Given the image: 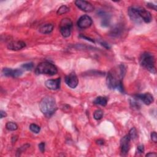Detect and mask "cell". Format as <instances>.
<instances>
[{"mask_svg":"<svg viewBox=\"0 0 157 157\" xmlns=\"http://www.w3.org/2000/svg\"><path fill=\"white\" fill-rule=\"evenodd\" d=\"M41 111L47 117H50L57 109L55 98L53 97L47 96L42 99L39 103Z\"/></svg>","mask_w":157,"mask_h":157,"instance_id":"6da1fadb","label":"cell"},{"mask_svg":"<svg viewBox=\"0 0 157 157\" xmlns=\"http://www.w3.org/2000/svg\"><path fill=\"white\" fill-rule=\"evenodd\" d=\"M123 78L118 77L116 74V72L114 71H110L107 77V85L110 89H117L119 91L123 93L124 91L123 83Z\"/></svg>","mask_w":157,"mask_h":157,"instance_id":"7a4b0ae2","label":"cell"},{"mask_svg":"<svg viewBox=\"0 0 157 157\" xmlns=\"http://www.w3.org/2000/svg\"><path fill=\"white\" fill-rule=\"evenodd\" d=\"M58 72L57 67L48 61L42 62L39 63L36 69V73L38 74H47L54 76Z\"/></svg>","mask_w":157,"mask_h":157,"instance_id":"3957f363","label":"cell"},{"mask_svg":"<svg viewBox=\"0 0 157 157\" xmlns=\"http://www.w3.org/2000/svg\"><path fill=\"white\" fill-rule=\"evenodd\" d=\"M140 64L146 69L152 73L156 72L155 66V58L153 55L149 52H144L140 58Z\"/></svg>","mask_w":157,"mask_h":157,"instance_id":"277c9868","label":"cell"},{"mask_svg":"<svg viewBox=\"0 0 157 157\" xmlns=\"http://www.w3.org/2000/svg\"><path fill=\"white\" fill-rule=\"evenodd\" d=\"M72 28V22L69 18H63L60 24V30L61 35L64 38H68L71 35Z\"/></svg>","mask_w":157,"mask_h":157,"instance_id":"5b68a950","label":"cell"},{"mask_svg":"<svg viewBox=\"0 0 157 157\" xmlns=\"http://www.w3.org/2000/svg\"><path fill=\"white\" fill-rule=\"evenodd\" d=\"M131 138L128 134L125 135L120 140V149L122 155H126L130 150Z\"/></svg>","mask_w":157,"mask_h":157,"instance_id":"8992f818","label":"cell"},{"mask_svg":"<svg viewBox=\"0 0 157 157\" xmlns=\"http://www.w3.org/2000/svg\"><path fill=\"white\" fill-rule=\"evenodd\" d=\"M75 4L80 10L86 13H91L95 9L92 4L90 2L83 1V0H77L75 1Z\"/></svg>","mask_w":157,"mask_h":157,"instance_id":"52a82bcc","label":"cell"},{"mask_svg":"<svg viewBox=\"0 0 157 157\" xmlns=\"http://www.w3.org/2000/svg\"><path fill=\"white\" fill-rule=\"evenodd\" d=\"M128 15L133 22L137 24H140L142 22V20L139 15L136 6H131L129 8Z\"/></svg>","mask_w":157,"mask_h":157,"instance_id":"ba28073f","label":"cell"},{"mask_svg":"<svg viewBox=\"0 0 157 157\" xmlns=\"http://www.w3.org/2000/svg\"><path fill=\"white\" fill-rule=\"evenodd\" d=\"M65 83L71 88H75L77 87L79 83V80L75 72H71L69 75L66 76Z\"/></svg>","mask_w":157,"mask_h":157,"instance_id":"9c48e42d","label":"cell"},{"mask_svg":"<svg viewBox=\"0 0 157 157\" xmlns=\"http://www.w3.org/2000/svg\"><path fill=\"white\" fill-rule=\"evenodd\" d=\"M138 11L139 13V16L142 18V21H144L145 23H150L152 21V16L150 12H149L147 10H146L144 7L136 6Z\"/></svg>","mask_w":157,"mask_h":157,"instance_id":"30bf717a","label":"cell"},{"mask_svg":"<svg viewBox=\"0 0 157 157\" xmlns=\"http://www.w3.org/2000/svg\"><path fill=\"white\" fill-rule=\"evenodd\" d=\"M92 19L88 15H85L80 17L77 22L78 27L81 29L89 28L92 25Z\"/></svg>","mask_w":157,"mask_h":157,"instance_id":"8fae6325","label":"cell"},{"mask_svg":"<svg viewBox=\"0 0 157 157\" xmlns=\"http://www.w3.org/2000/svg\"><path fill=\"white\" fill-rule=\"evenodd\" d=\"M2 72L5 76L12 77H18L22 76L23 74L22 70L20 69H13L11 68H4L3 69Z\"/></svg>","mask_w":157,"mask_h":157,"instance_id":"7c38bea8","label":"cell"},{"mask_svg":"<svg viewBox=\"0 0 157 157\" xmlns=\"http://www.w3.org/2000/svg\"><path fill=\"white\" fill-rule=\"evenodd\" d=\"M60 83H61V79L58 78L56 79L47 80L45 83V85L46 87L50 90H56L60 88Z\"/></svg>","mask_w":157,"mask_h":157,"instance_id":"4fadbf2b","label":"cell"},{"mask_svg":"<svg viewBox=\"0 0 157 157\" xmlns=\"http://www.w3.org/2000/svg\"><path fill=\"white\" fill-rule=\"evenodd\" d=\"M136 98L141 100L146 105H150L153 101V97L149 93H146L145 94H139L136 95Z\"/></svg>","mask_w":157,"mask_h":157,"instance_id":"5bb4252c","label":"cell"},{"mask_svg":"<svg viewBox=\"0 0 157 157\" xmlns=\"http://www.w3.org/2000/svg\"><path fill=\"white\" fill-rule=\"evenodd\" d=\"M26 47V44L24 41H13L7 45V49L11 50H19Z\"/></svg>","mask_w":157,"mask_h":157,"instance_id":"9a60e30c","label":"cell"},{"mask_svg":"<svg viewBox=\"0 0 157 157\" xmlns=\"http://www.w3.org/2000/svg\"><path fill=\"white\" fill-rule=\"evenodd\" d=\"M98 15L101 17V24L103 27H108L110 23V17L109 15L104 11L100 10L98 13Z\"/></svg>","mask_w":157,"mask_h":157,"instance_id":"2e32d148","label":"cell"},{"mask_svg":"<svg viewBox=\"0 0 157 157\" xmlns=\"http://www.w3.org/2000/svg\"><path fill=\"white\" fill-rule=\"evenodd\" d=\"M54 27V26L52 24H45V25H42L39 28V32L42 34H49L53 31Z\"/></svg>","mask_w":157,"mask_h":157,"instance_id":"e0dca14e","label":"cell"},{"mask_svg":"<svg viewBox=\"0 0 157 157\" xmlns=\"http://www.w3.org/2000/svg\"><path fill=\"white\" fill-rule=\"evenodd\" d=\"M94 104H97V105H100L102 106H106L108 103V100L105 97H97L93 101Z\"/></svg>","mask_w":157,"mask_h":157,"instance_id":"ac0fdd59","label":"cell"},{"mask_svg":"<svg viewBox=\"0 0 157 157\" xmlns=\"http://www.w3.org/2000/svg\"><path fill=\"white\" fill-rule=\"evenodd\" d=\"M6 128L9 131H15L18 129V125L14 122H9L6 123Z\"/></svg>","mask_w":157,"mask_h":157,"instance_id":"d6986e66","label":"cell"},{"mask_svg":"<svg viewBox=\"0 0 157 157\" xmlns=\"http://www.w3.org/2000/svg\"><path fill=\"white\" fill-rule=\"evenodd\" d=\"M69 11V8L66 6H61L57 10V14L58 15H63L65 14Z\"/></svg>","mask_w":157,"mask_h":157,"instance_id":"ffe728a7","label":"cell"},{"mask_svg":"<svg viewBox=\"0 0 157 157\" xmlns=\"http://www.w3.org/2000/svg\"><path fill=\"white\" fill-rule=\"evenodd\" d=\"M128 135L130 136L131 140H135L138 138V133H137L136 129L134 127L132 128L130 130Z\"/></svg>","mask_w":157,"mask_h":157,"instance_id":"44dd1931","label":"cell"},{"mask_svg":"<svg viewBox=\"0 0 157 157\" xmlns=\"http://www.w3.org/2000/svg\"><path fill=\"white\" fill-rule=\"evenodd\" d=\"M93 117H94V119L97 120H101L103 117V112L100 109L97 110L95 112H94Z\"/></svg>","mask_w":157,"mask_h":157,"instance_id":"7402d4cb","label":"cell"},{"mask_svg":"<svg viewBox=\"0 0 157 157\" xmlns=\"http://www.w3.org/2000/svg\"><path fill=\"white\" fill-rule=\"evenodd\" d=\"M29 130L32 131L33 133H36V134H38L41 131V128L38 126V125H37L36 124H35V123H32L29 126Z\"/></svg>","mask_w":157,"mask_h":157,"instance_id":"603a6c76","label":"cell"},{"mask_svg":"<svg viewBox=\"0 0 157 157\" xmlns=\"http://www.w3.org/2000/svg\"><path fill=\"white\" fill-rule=\"evenodd\" d=\"M34 67V65L33 63H25L22 65V68L27 71H30Z\"/></svg>","mask_w":157,"mask_h":157,"instance_id":"cb8c5ba5","label":"cell"},{"mask_svg":"<svg viewBox=\"0 0 157 157\" xmlns=\"http://www.w3.org/2000/svg\"><path fill=\"white\" fill-rule=\"evenodd\" d=\"M38 147H39V150H40L42 153H44V152H45V147H46V144H45V142H41V143L39 144Z\"/></svg>","mask_w":157,"mask_h":157,"instance_id":"d4e9b609","label":"cell"},{"mask_svg":"<svg viewBox=\"0 0 157 157\" xmlns=\"http://www.w3.org/2000/svg\"><path fill=\"white\" fill-rule=\"evenodd\" d=\"M151 139L155 143H156L157 142V134H156V132L153 131L151 133Z\"/></svg>","mask_w":157,"mask_h":157,"instance_id":"484cf974","label":"cell"},{"mask_svg":"<svg viewBox=\"0 0 157 157\" xmlns=\"http://www.w3.org/2000/svg\"><path fill=\"white\" fill-rule=\"evenodd\" d=\"M28 147H29V145L28 144H26V145H23L22 147H21L17 151V153H22L23 151L25 150Z\"/></svg>","mask_w":157,"mask_h":157,"instance_id":"4316f807","label":"cell"},{"mask_svg":"<svg viewBox=\"0 0 157 157\" xmlns=\"http://www.w3.org/2000/svg\"><path fill=\"white\" fill-rule=\"evenodd\" d=\"M137 152L139 153H143L144 152V146L143 145H139L137 148Z\"/></svg>","mask_w":157,"mask_h":157,"instance_id":"83f0119b","label":"cell"},{"mask_svg":"<svg viewBox=\"0 0 157 157\" xmlns=\"http://www.w3.org/2000/svg\"><path fill=\"white\" fill-rule=\"evenodd\" d=\"M147 6L149 7V8H150V9H153L155 10H156V6L153 4H152V3H147Z\"/></svg>","mask_w":157,"mask_h":157,"instance_id":"f1b7e54d","label":"cell"},{"mask_svg":"<svg viewBox=\"0 0 157 157\" xmlns=\"http://www.w3.org/2000/svg\"><path fill=\"white\" fill-rule=\"evenodd\" d=\"M0 116H1V119H3V118L6 117L7 116V114L5 111H0Z\"/></svg>","mask_w":157,"mask_h":157,"instance_id":"f546056e","label":"cell"},{"mask_svg":"<svg viewBox=\"0 0 157 157\" xmlns=\"http://www.w3.org/2000/svg\"><path fill=\"white\" fill-rule=\"evenodd\" d=\"M101 44L102 46H103L104 47H106V49H109V48H110L109 45L108 44L106 43H104V42H101Z\"/></svg>","mask_w":157,"mask_h":157,"instance_id":"4dcf8cb0","label":"cell"},{"mask_svg":"<svg viewBox=\"0 0 157 157\" xmlns=\"http://www.w3.org/2000/svg\"><path fill=\"white\" fill-rule=\"evenodd\" d=\"M157 155L156 153H153V152H150L147 154H146L145 156H156Z\"/></svg>","mask_w":157,"mask_h":157,"instance_id":"1f68e13d","label":"cell"},{"mask_svg":"<svg viewBox=\"0 0 157 157\" xmlns=\"http://www.w3.org/2000/svg\"><path fill=\"white\" fill-rule=\"evenodd\" d=\"M80 37H82V38H84V39H86L87 40H88V41H91V42H92V43H95V41H94L93 40H92L91 39H90V38H87V37H86V36H80Z\"/></svg>","mask_w":157,"mask_h":157,"instance_id":"d6a6232c","label":"cell"},{"mask_svg":"<svg viewBox=\"0 0 157 157\" xmlns=\"http://www.w3.org/2000/svg\"><path fill=\"white\" fill-rule=\"evenodd\" d=\"M97 144L98 145H103L104 143V141L102 139H99V140H98L97 141Z\"/></svg>","mask_w":157,"mask_h":157,"instance_id":"836d02e7","label":"cell"}]
</instances>
